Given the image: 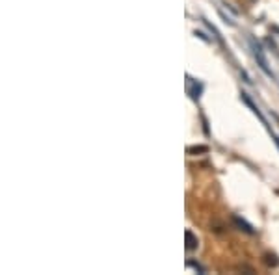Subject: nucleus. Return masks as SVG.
<instances>
[{
	"instance_id": "nucleus-1",
	"label": "nucleus",
	"mask_w": 279,
	"mask_h": 275,
	"mask_svg": "<svg viewBox=\"0 0 279 275\" xmlns=\"http://www.w3.org/2000/svg\"><path fill=\"white\" fill-rule=\"evenodd\" d=\"M251 49H253V56H255L259 67H261L268 76H273V71L270 69V65H268V60L266 56H264V52H262V47L259 45V43H255V41H251Z\"/></svg>"
},
{
	"instance_id": "nucleus-2",
	"label": "nucleus",
	"mask_w": 279,
	"mask_h": 275,
	"mask_svg": "<svg viewBox=\"0 0 279 275\" xmlns=\"http://www.w3.org/2000/svg\"><path fill=\"white\" fill-rule=\"evenodd\" d=\"M184 236H186V249H188V251L195 249V247H197V238H195V236L192 235L190 231H186V233H184Z\"/></svg>"
},
{
	"instance_id": "nucleus-3",
	"label": "nucleus",
	"mask_w": 279,
	"mask_h": 275,
	"mask_svg": "<svg viewBox=\"0 0 279 275\" xmlns=\"http://www.w3.org/2000/svg\"><path fill=\"white\" fill-rule=\"evenodd\" d=\"M209 151V147H205V145H200V147H190L188 153L190 155H194V153H207Z\"/></svg>"
},
{
	"instance_id": "nucleus-4",
	"label": "nucleus",
	"mask_w": 279,
	"mask_h": 275,
	"mask_svg": "<svg viewBox=\"0 0 279 275\" xmlns=\"http://www.w3.org/2000/svg\"><path fill=\"white\" fill-rule=\"evenodd\" d=\"M234 221H236V223H238L240 227H244L246 233H250V235H253V229H251V227H250L248 223H246V221H242V219H238V218H234Z\"/></svg>"
},
{
	"instance_id": "nucleus-5",
	"label": "nucleus",
	"mask_w": 279,
	"mask_h": 275,
	"mask_svg": "<svg viewBox=\"0 0 279 275\" xmlns=\"http://www.w3.org/2000/svg\"><path fill=\"white\" fill-rule=\"evenodd\" d=\"M188 266H192V268H195V269H197V271H201V273H203V271H205V269L201 268L200 264H195V262H192V260H190V262H188Z\"/></svg>"
}]
</instances>
